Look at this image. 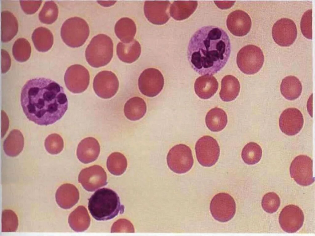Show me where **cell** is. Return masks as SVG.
I'll use <instances>...</instances> for the list:
<instances>
[{
    "label": "cell",
    "instance_id": "obj_1",
    "mask_svg": "<svg viewBox=\"0 0 315 236\" xmlns=\"http://www.w3.org/2000/svg\"><path fill=\"white\" fill-rule=\"evenodd\" d=\"M21 102L27 118L41 126L51 125L59 120L68 106L63 88L54 80L44 78L26 82L21 90Z\"/></svg>",
    "mask_w": 315,
    "mask_h": 236
},
{
    "label": "cell",
    "instance_id": "obj_2",
    "mask_svg": "<svg viewBox=\"0 0 315 236\" xmlns=\"http://www.w3.org/2000/svg\"><path fill=\"white\" fill-rule=\"evenodd\" d=\"M231 51V42L226 31L218 26H207L199 28L191 37L187 56L196 72L212 75L224 67Z\"/></svg>",
    "mask_w": 315,
    "mask_h": 236
},
{
    "label": "cell",
    "instance_id": "obj_3",
    "mask_svg": "<svg viewBox=\"0 0 315 236\" xmlns=\"http://www.w3.org/2000/svg\"><path fill=\"white\" fill-rule=\"evenodd\" d=\"M88 201L89 212L97 221L110 220L124 211V207L121 204L118 194L110 189L103 188L98 189Z\"/></svg>",
    "mask_w": 315,
    "mask_h": 236
},
{
    "label": "cell",
    "instance_id": "obj_4",
    "mask_svg": "<svg viewBox=\"0 0 315 236\" xmlns=\"http://www.w3.org/2000/svg\"><path fill=\"white\" fill-rule=\"evenodd\" d=\"M113 54V43L112 39L103 34L94 36L85 51L86 61L91 66L98 68L108 64Z\"/></svg>",
    "mask_w": 315,
    "mask_h": 236
},
{
    "label": "cell",
    "instance_id": "obj_5",
    "mask_svg": "<svg viewBox=\"0 0 315 236\" xmlns=\"http://www.w3.org/2000/svg\"><path fill=\"white\" fill-rule=\"evenodd\" d=\"M90 34V28L87 22L78 17L70 18L63 23L61 36L63 42L72 48L79 47L85 42Z\"/></svg>",
    "mask_w": 315,
    "mask_h": 236
},
{
    "label": "cell",
    "instance_id": "obj_6",
    "mask_svg": "<svg viewBox=\"0 0 315 236\" xmlns=\"http://www.w3.org/2000/svg\"><path fill=\"white\" fill-rule=\"evenodd\" d=\"M237 63L240 70L248 75L254 74L262 67L264 57L258 46L249 44L242 47L238 52Z\"/></svg>",
    "mask_w": 315,
    "mask_h": 236
},
{
    "label": "cell",
    "instance_id": "obj_7",
    "mask_svg": "<svg viewBox=\"0 0 315 236\" xmlns=\"http://www.w3.org/2000/svg\"><path fill=\"white\" fill-rule=\"evenodd\" d=\"M167 162L169 169L177 174H183L189 171L193 163L191 150L186 145L177 144L169 150Z\"/></svg>",
    "mask_w": 315,
    "mask_h": 236
},
{
    "label": "cell",
    "instance_id": "obj_8",
    "mask_svg": "<svg viewBox=\"0 0 315 236\" xmlns=\"http://www.w3.org/2000/svg\"><path fill=\"white\" fill-rule=\"evenodd\" d=\"M211 213L214 219L221 222H226L234 216L236 211V205L233 198L225 193L215 195L210 203Z\"/></svg>",
    "mask_w": 315,
    "mask_h": 236
},
{
    "label": "cell",
    "instance_id": "obj_9",
    "mask_svg": "<svg viewBox=\"0 0 315 236\" xmlns=\"http://www.w3.org/2000/svg\"><path fill=\"white\" fill-rule=\"evenodd\" d=\"M196 157L199 163L202 166L210 167L217 162L220 150L216 140L209 136L201 138L195 145Z\"/></svg>",
    "mask_w": 315,
    "mask_h": 236
},
{
    "label": "cell",
    "instance_id": "obj_10",
    "mask_svg": "<svg viewBox=\"0 0 315 236\" xmlns=\"http://www.w3.org/2000/svg\"><path fill=\"white\" fill-rule=\"evenodd\" d=\"M89 73L87 69L79 64L70 66L64 75V81L68 89L71 92L78 94L84 91L90 83Z\"/></svg>",
    "mask_w": 315,
    "mask_h": 236
},
{
    "label": "cell",
    "instance_id": "obj_11",
    "mask_svg": "<svg viewBox=\"0 0 315 236\" xmlns=\"http://www.w3.org/2000/svg\"><path fill=\"white\" fill-rule=\"evenodd\" d=\"M164 84V78L162 73L154 68L144 70L138 80L140 91L142 94L149 97L158 95L162 90Z\"/></svg>",
    "mask_w": 315,
    "mask_h": 236
},
{
    "label": "cell",
    "instance_id": "obj_12",
    "mask_svg": "<svg viewBox=\"0 0 315 236\" xmlns=\"http://www.w3.org/2000/svg\"><path fill=\"white\" fill-rule=\"evenodd\" d=\"M290 173L291 177L301 186H309L314 182L313 161L307 155H301L296 157L291 164Z\"/></svg>",
    "mask_w": 315,
    "mask_h": 236
},
{
    "label": "cell",
    "instance_id": "obj_13",
    "mask_svg": "<svg viewBox=\"0 0 315 236\" xmlns=\"http://www.w3.org/2000/svg\"><path fill=\"white\" fill-rule=\"evenodd\" d=\"M119 87L118 79L111 71H101L94 79V90L95 94L102 98L109 99L113 97L118 91Z\"/></svg>",
    "mask_w": 315,
    "mask_h": 236
},
{
    "label": "cell",
    "instance_id": "obj_14",
    "mask_svg": "<svg viewBox=\"0 0 315 236\" xmlns=\"http://www.w3.org/2000/svg\"><path fill=\"white\" fill-rule=\"evenodd\" d=\"M272 33L273 38L277 44L282 46H289L294 42L297 38L296 26L292 19L282 18L274 23Z\"/></svg>",
    "mask_w": 315,
    "mask_h": 236
},
{
    "label": "cell",
    "instance_id": "obj_15",
    "mask_svg": "<svg viewBox=\"0 0 315 236\" xmlns=\"http://www.w3.org/2000/svg\"><path fill=\"white\" fill-rule=\"evenodd\" d=\"M304 220L303 211L297 206L289 205L281 212L279 223L282 229L288 233H294L299 230Z\"/></svg>",
    "mask_w": 315,
    "mask_h": 236
},
{
    "label": "cell",
    "instance_id": "obj_16",
    "mask_svg": "<svg viewBox=\"0 0 315 236\" xmlns=\"http://www.w3.org/2000/svg\"><path fill=\"white\" fill-rule=\"evenodd\" d=\"M304 119L301 112L295 108L284 110L279 119V126L281 131L288 136L298 134L302 129Z\"/></svg>",
    "mask_w": 315,
    "mask_h": 236
},
{
    "label": "cell",
    "instance_id": "obj_17",
    "mask_svg": "<svg viewBox=\"0 0 315 236\" xmlns=\"http://www.w3.org/2000/svg\"><path fill=\"white\" fill-rule=\"evenodd\" d=\"M226 26L229 31L235 36H243L250 30L252 22L250 17L245 11L237 10L228 16Z\"/></svg>",
    "mask_w": 315,
    "mask_h": 236
},
{
    "label": "cell",
    "instance_id": "obj_18",
    "mask_svg": "<svg viewBox=\"0 0 315 236\" xmlns=\"http://www.w3.org/2000/svg\"><path fill=\"white\" fill-rule=\"evenodd\" d=\"M100 152V146L98 140L93 137H88L79 143L77 150L78 160L84 164L95 161Z\"/></svg>",
    "mask_w": 315,
    "mask_h": 236
},
{
    "label": "cell",
    "instance_id": "obj_19",
    "mask_svg": "<svg viewBox=\"0 0 315 236\" xmlns=\"http://www.w3.org/2000/svg\"><path fill=\"white\" fill-rule=\"evenodd\" d=\"M218 83L216 79L211 75H205L198 78L194 84L195 93L200 98L208 99L216 92Z\"/></svg>",
    "mask_w": 315,
    "mask_h": 236
},
{
    "label": "cell",
    "instance_id": "obj_20",
    "mask_svg": "<svg viewBox=\"0 0 315 236\" xmlns=\"http://www.w3.org/2000/svg\"><path fill=\"white\" fill-rule=\"evenodd\" d=\"M18 20L14 14L6 10L1 13V40L7 42L11 40L18 31Z\"/></svg>",
    "mask_w": 315,
    "mask_h": 236
},
{
    "label": "cell",
    "instance_id": "obj_21",
    "mask_svg": "<svg viewBox=\"0 0 315 236\" xmlns=\"http://www.w3.org/2000/svg\"><path fill=\"white\" fill-rule=\"evenodd\" d=\"M24 144V138L22 132L18 129H14L5 140L3 150L7 155L16 157L22 151Z\"/></svg>",
    "mask_w": 315,
    "mask_h": 236
},
{
    "label": "cell",
    "instance_id": "obj_22",
    "mask_svg": "<svg viewBox=\"0 0 315 236\" xmlns=\"http://www.w3.org/2000/svg\"><path fill=\"white\" fill-rule=\"evenodd\" d=\"M240 88L237 78L231 75H225L221 81V89L219 93L221 99L226 102L234 100L239 94Z\"/></svg>",
    "mask_w": 315,
    "mask_h": 236
},
{
    "label": "cell",
    "instance_id": "obj_23",
    "mask_svg": "<svg viewBox=\"0 0 315 236\" xmlns=\"http://www.w3.org/2000/svg\"><path fill=\"white\" fill-rule=\"evenodd\" d=\"M146 105L144 100L138 97H134L126 103L124 109L126 118L131 121L138 120L142 118L146 111Z\"/></svg>",
    "mask_w": 315,
    "mask_h": 236
},
{
    "label": "cell",
    "instance_id": "obj_24",
    "mask_svg": "<svg viewBox=\"0 0 315 236\" xmlns=\"http://www.w3.org/2000/svg\"><path fill=\"white\" fill-rule=\"evenodd\" d=\"M32 40L36 49L41 52L49 50L54 43L52 33L49 29L43 27H38L34 30Z\"/></svg>",
    "mask_w": 315,
    "mask_h": 236
},
{
    "label": "cell",
    "instance_id": "obj_25",
    "mask_svg": "<svg viewBox=\"0 0 315 236\" xmlns=\"http://www.w3.org/2000/svg\"><path fill=\"white\" fill-rule=\"evenodd\" d=\"M280 90L281 94L285 98L289 100H293L301 95L302 86L297 77L294 76H289L282 79Z\"/></svg>",
    "mask_w": 315,
    "mask_h": 236
},
{
    "label": "cell",
    "instance_id": "obj_26",
    "mask_svg": "<svg viewBox=\"0 0 315 236\" xmlns=\"http://www.w3.org/2000/svg\"><path fill=\"white\" fill-rule=\"evenodd\" d=\"M205 122L206 126L210 130L213 132H218L226 126L227 123V115L223 110L214 107L207 113Z\"/></svg>",
    "mask_w": 315,
    "mask_h": 236
},
{
    "label": "cell",
    "instance_id": "obj_27",
    "mask_svg": "<svg viewBox=\"0 0 315 236\" xmlns=\"http://www.w3.org/2000/svg\"><path fill=\"white\" fill-rule=\"evenodd\" d=\"M106 172L103 168L100 166L94 165L83 169L80 173L78 180L81 182L86 183L106 182Z\"/></svg>",
    "mask_w": 315,
    "mask_h": 236
},
{
    "label": "cell",
    "instance_id": "obj_28",
    "mask_svg": "<svg viewBox=\"0 0 315 236\" xmlns=\"http://www.w3.org/2000/svg\"><path fill=\"white\" fill-rule=\"evenodd\" d=\"M107 168L112 174L120 175L126 171L127 165L125 156L120 152L112 153L108 156L106 162Z\"/></svg>",
    "mask_w": 315,
    "mask_h": 236
},
{
    "label": "cell",
    "instance_id": "obj_29",
    "mask_svg": "<svg viewBox=\"0 0 315 236\" xmlns=\"http://www.w3.org/2000/svg\"><path fill=\"white\" fill-rule=\"evenodd\" d=\"M114 31L117 37L123 42H129L133 36L134 25L132 21L129 18H120L116 23Z\"/></svg>",
    "mask_w": 315,
    "mask_h": 236
},
{
    "label": "cell",
    "instance_id": "obj_30",
    "mask_svg": "<svg viewBox=\"0 0 315 236\" xmlns=\"http://www.w3.org/2000/svg\"><path fill=\"white\" fill-rule=\"evenodd\" d=\"M12 52L14 58L17 61L23 62L30 58L31 48L29 41L24 38H19L14 43Z\"/></svg>",
    "mask_w": 315,
    "mask_h": 236
},
{
    "label": "cell",
    "instance_id": "obj_31",
    "mask_svg": "<svg viewBox=\"0 0 315 236\" xmlns=\"http://www.w3.org/2000/svg\"><path fill=\"white\" fill-rule=\"evenodd\" d=\"M262 155V149L257 143L250 142L243 148L241 157L243 161L248 165H253L258 163Z\"/></svg>",
    "mask_w": 315,
    "mask_h": 236
},
{
    "label": "cell",
    "instance_id": "obj_32",
    "mask_svg": "<svg viewBox=\"0 0 315 236\" xmlns=\"http://www.w3.org/2000/svg\"><path fill=\"white\" fill-rule=\"evenodd\" d=\"M58 14V8L56 4L53 1H47L40 12L38 17L41 22L50 24L57 20Z\"/></svg>",
    "mask_w": 315,
    "mask_h": 236
},
{
    "label": "cell",
    "instance_id": "obj_33",
    "mask_svg": "<svg viewBox=\"0 0 315 236\" xmlns=\"http://www.w3.org/2000/svg\"><path fill=\"white\" fill-rule=\"evenodd\" d=\"M72 187L70 184H65L60 186L56 191V201L61 207L67 209L73 206L71 193Z\"/></svg>",
    "mask_w": 315,
    "mask_h": 236
},
{
    "label": "cell",
    "instance_id": "obj_34",
    "mask_svg": "<svg viewBox=\"0 0 315 236\" xmlns=\"http://www.w3.org/2000/svg\"><path fill=\"white\" fill-rule=\"evenodd\" d=\"M18 217L14 211L10 210H3L2 217V231L14 232L18 226Z\"/></svg>",
    "mask_w": 315,
    "mask_h": 236
},
{
    "label": "cell",
    "instance_id": "obj_35",
    "mask_svg": "<svg viewBox=\"0 0 315 236\" xmlns=\"http://www.w3.org/2000/svg\"><path fill=\"white\" fill-rule=\"evenodd\" d=\"M133 51V45L131 43L119 42L117 44V55L118 58L124 62L131 63L138 58V55Z\"/></svg>",
    "mask_w": 315,
    "mask_h": 236
},
{
    "label": "cell",
    "instance_id": "obj_36",
    "mask_svg": "<svg viewBox=\"0 0 315 236\" xmlns=\"http://www.w3.org/2000/svg\"><path fill=\"white\" fill-rule=\"evenodd\" d=\"M45 146L50 154H56L60 153L64 147L62 138L58 134L54 133L49 135L46 138Z\"/></svg>",
    "mask_w": 315,
    "mask_h": 236
},
{
    "label": "cell",
    "instance_id": "obj_37",
    "mask_svg": "<svg viewBox=\"0 0 315 236\" xmlns=\"http://www.w3.org/2000/svg\"><path fill=\"white\" fill-rule=\"evenodd\" d=\"M280 203L279 196L274 192H270L265 194L263 197L261 205L265 212L269 213H273L277 210Z\"/></svg>",
    "mask_w": 315,
    "mask_h": 236
},
{
    "label": "cell",
    "instance_id": "obj_38",
    "mask_svg": "<svg viewBox=\"0 0 315 236\" xmlns=\"http://www.w3.org/2000/svg\"><path fill=\"white\" fill-rule=\"evenodd\" d=\"M312 9H310L304 12L302 16L300 22V27L303 35L307 38L312 39Z\"/></svg>",
    "mask_w": 315,
    "mask_h": 236
},
{
    "label": "cell",
    "instance_id": "obj_39",
    "mask_svg": "<svg viewBox=\"0 0 315 236\" xmlns=\"http://www.w3.org/2000/svg\"><path fill=\"white\" fill-rule=\"evenodd\" d=\"M42 1H20L21 8L25 13L31 14L35 13L40 6Z\"/></svg>",
    "mask_w": 315,
    "mask_h": 236
},
{
    "label": "cell",
    "instance_id": "obj_40",
    "mask_svg": "<svg viewBox=\"0 0 315 236\" xmlns=\"http://www.w3.org/2000/svg\"><path fill=\"white\" fill-rule=\"evenodd\" d=\"M2 69L3 73L7 72L10 69L11 60L10 56L7 52L4 49L1 50Z\"/></svg>",
    "mask_w": 315,
    "mask_h": 236
},
{
    "label": "cell",
    "instance_id": "obj_41",
    "mask_svg": "<svg viewBox=\"0 0 315 236\" xmlns=\"http://www.w3.org/2000/svg\"><path fill=\"white\" fill-rule=\"evenodd\" d=\"M99 2H100V3H99L101 5L104 6H105L106 5H110H110H113V4H114V2H112L114 1H113V2L112 1V2H103V1H99Z\"/></svg>",
    "mask_w": 315,
    "mask_h": 236
}]
</instances>
